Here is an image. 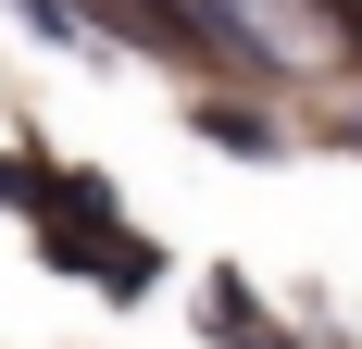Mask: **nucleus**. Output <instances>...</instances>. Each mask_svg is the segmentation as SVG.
<instances>
[{
    "mask_svg": "<svg viewBox=\"0 0 362 349\" xmlns=\"http://www.w3.org/2000/svg\"><path fill=\"white\" fill-rule=\"evenodd\" d=\"M13 13H25L37 37H63V50H88V37H100V25H88V0H13Z\"/></svg>",
    "mask_w": 362,
    "mask_h": 349,
    "instance_id": "nucleus-3",
    "label": "nucleus"
},
{
    "mask_svg": "<svg viewBox=\"0 0 362 349\" xmlns=\"http://www.w3.org/2000/svg\"><path fill=\"white\" fill-rule=\"evenodd\" d=\"M350 138H362V125H350Z\"/></svg>",
    "mask_w": 362,
    "mask_h": 349,
    "instance_id": "nucleus-6",
    "label": "nucleus"
},
{
    "mask_svg": "<svg viewBox=\"0 0 362 349\" xmlns=\"http://www.w3.org/2000/svg\"><path fill=\"white\" fill-rule=\"evenodd\" d=\"M213 349H288V337H275V312H262L238 275H213Z\"/></svg>",
    "mask_w": 362,
    "mask_h": 349,
    "instance_id": "nucleus-1",
    "label": "nucleus"
},
{
    "mask_svg": "<svg viewBox=\"0 0 362 349\" xmlns=\"http://www.w3.org/2000/svg\"><path fill=\"white\" fill-rule=\"evenodd\" d=\"M112 13H138L163 50H200V0H112Z\"/></svg>",
    "mask_w": 362,
    "mask_h": 349,
    "instance_id": "nucleus-2",
    "label": "nucleus"
},
{
    "mask_svg": "<svg viewBox=\"0 0 362 349\" xmlns=\"http://www.w3.org/2000/svg\"><path fill=\"white\" fill-rule=\"evenodd\" d=\"M350 25H362V0H350Z\"/></svg>",
    "mask_w": 362,
    "mask_h": 349,
    "instance_id": "nucleus-5",
    "label": "nucleus"
},
{
    "mask_svg": "<svg viewBox=\"0 0 362 349\" xmlns=\"http://www.w3.org/2000/svg\"><path fill=\"white\" fill-rule=\"evenodd\" d=\"M200 138L238 150V162H262V150H275V125H262V112H200Z\"/></svg>",
    "mask_w": 362,
    "mask_h": 349,
    "instance_id": "nucleus-4",
    "label": "nucleus"
}]
</instances>
